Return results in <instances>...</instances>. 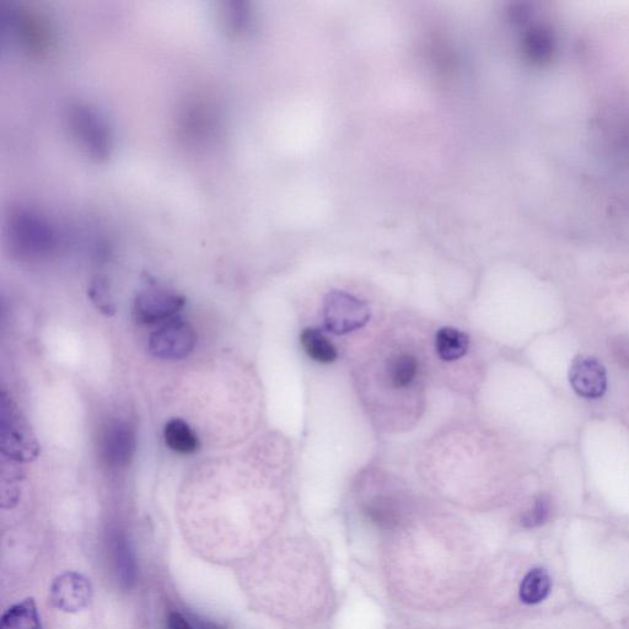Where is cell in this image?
<instances>
[{
    "label": "cell",
    "mask_w": 629,
    "mask_h": 629,
    "mask_svg": "<svg viewBox=\"0 0 629 629\" xmlns=\"http://www.w3.org/2000/svg\"><path fill=\"white\" fill-rule=\"evenodd\" d=\"M0 442L2 451L9 459L30 461L39 455V444L31 433L29 424L12 400L2 395V412H0Z\"/></svg>",
    "instance_id": "1"
},
{
    "label": "cell",
    "mask_w": 629,
    "mask_h": 629,
    "mask_svg": "<svg viewBox=\"0 0 629 629\" xmlns=\"http://www.w3.org/2000/svg\"><path fill=\"white\" fill-rule=\"evenodd\" d=\"M370 309L367 303L352 294L335 292L327 295L324 305L326 329L333 335L344 336L368 324Z\"/></svg>",
    "instance_id": "2"
},
{
    "label": "cell",
    "mask_w": 629,
    "mask_h": 629,
    "mask_svg": "<svg viewBox=\"0 0 629 629\" xmlns=\"http://www.w3.org/2000/svg\"><path fill=\"white\" fill-rule=\"evenodd\" d=\"M196 343L191 325L182 319H172L150 337L149 352L155 358L181 360L190 356Z\"/></svg>",
    "instance_id": "3"
},
{
    "label": "cell",
    "mask_w": 629,
    "mask_h": 629,
    "mask_svg": "<svg viewBox=\"0 0 629 629\" xmlns=\"http://www.w3.org/2000/svg\"><path fill=\"white\" fill-rule=\"evenodd\" d=\"M91 599H93V587L83 574L66 572L53 580L50 600L59 611L75 614L86 609Z\"/></svg>",
    "instance_id": "4"
},
{
    "label": "cell",
    "mask_w": 629,
    "mask_h": 629,
    "mask_svg": "<svg viewBox=\"0 0 629 629\" xmlns=\"http://www.w3.org/2000/svg\"><path fill=\"white\" fill-rule=\"evenodd\" d=\"M569 383L584 399H600L607 390L606 369L595 357L579 354L569 368Z\"/></svg>",
    "instance_id": "5"
},
{
    "label": "cell",
    "mask_w": 629,
    "mask_h": 629,
    "mask_svg": "<svg viewBox=\"0 0 629 629\" xmlns=\"http://www.w3.org/2000/svg\"><path fill=\"white\" fill-rule=\"evenodd\" d=\"M185 298L166 290H147L134 301V319L142 325L169 320L184 308Z\"/></svg>",
    "instance_id": "6"
},
{
    "label": "cell",
    "mask_w": 629,
    "mask_h": 629,
    "mask_svg": "<svg viewBox=\"0 0 629 629\" xmlns=\"http://www.w3.org/2000/svg\"><path fill=\"white\" fill-rule=\"evenodd\" d=\"M524 31L521 48L524 57L536 67H545L555 58L557 52V39L555 30L550 25L544 23H531V20Z\"/></svg>",
    "instance_id": "7"
},
{
    "label": "cell",
    "mask_w": 629,
    "mask_h": 629,
    "mask_svg": "<svg viewBox=\"0 0 629 629\" xmlns=\"http://www.w3.org/2000/svg\"><path fill=\"white\" fill-rule=\"evenodd\" d=\"M136 450V435L126 423L116 422L105 430L102 437V458L114 469L129 465Z\"/></svg>",
    "instance_id": "8"
},
{
    "label": "cell",
    "mask_w": 629,
    "mask_h": 629,
    "mask_svg": "<svg viewBox=\"0 0 629 629\" xmlns=\"http://www.w3.org/2000/svg\"><path fill=\"white\" fill-rule=\"evenodd\" d=\"M166 445L180 455H192L200 449V439L187 422L181 418L171 419L164 429Z\"/></svg>",
    "instance_id": "9"
},
{
    "label": "cell",
    "mask_w": 629,
    "mask_h": 629,
    "mask_svg": "<svg viewBox=\"0 0 629 629\" xmlns=\"http://www.w3.org/2000/svg\"><path fill=\"white\" fill-rule=\"evenodd\" d=\"M421 373L418 359L410 353L396 354L387 364V376L396 389H408L417 383Z\"/></svg>",
    "instance_id": "10"
},
{
    "label": "cell",
    "mask_w": 629,
    "mask_h": 629,
    "mask_svg": "<svg viewBox=\"0 0 629 629\" xmlns=\"http://www.w3.org/2000/svg\"><path fill=\"white\" fill-rule=\"evenodd\" d=\"M0 629H42L35 600L25 599L10 607L2 617Z\"/></svg>",
    "instance_id": "11"
},
{
    "label": "cell",
    "mask_w": 629,
    "mask_h": 629,
    "mask_svg": "<svg viewBox=\"0 0 629 629\" xmlns=\"http://www.w3.org/2000/svg\"><path fill=\"white\" fill-rule=\"evenodd\" d=\"M301 346L308 354L309 358L320 364H331L336 362L338 351L329 338L324 333L316 329H306L301 333Z\"/></svg>",
    "instance_id": "12"
},
{
    "label": "cell",
    "mask_w": 629,
    "mask_h": 629,
    "mask_svg": "<svg viewBox=\"0 0 629 629\" xmlns=\"http://www.w3.org/2000/svg\"><path fill=\"white\" fill-rule=\"evenodd\" d=\"M469 343L466 333L450 329V327L440 330L435 337V349L438 356L448 363L464 357L469 351Z\"/></svg>",
    "instance_id": "13"
},
{
    "label": "cell",
    "mask_w": 629,
    "mask_h": 629,
    "mask_svg": "<svg viewBox=\"0 0 629 629\" xmlns=\"http://www.w3.org/2000/svg\"><path fill=\"white\" fill-rule=\"evenodd\" d=\"M551 588L552 580L545 569H532L520 585V599L528 605L540 604L550 594Z\"/></svg>",
    "instance_id": "14"
},
{
    "label": "cell",
    "mask_w": 629,
    "mask_h": 629,
    "mask_svg": "<svg viewBox=\"0 0 629 629\" xmlns=\"http://www.w3.org/2000/svg\"><path fill=\"white\" fill-rule=\"evenodd\" d=\"M89 295L91 301H93L96 308H98L101 313H104L107 316H112L115 314L116 308L115 305L112 304L109 287H107L104 279L98 278L95 279L93 283H91Z\"/></svg>",
    "instance_id": "15"
},
{
    "label": "cell",
    "mask_w": 629,
    "mask_h": 629,
    "mask_svg": "<svg viewBox=\"0 0 629 629\" xmlns=\"http://www.w3.org/2000/svg\"><path fill=\"white\" fill-rule=\"evenodd\" d=\"M115 553L118 575H120L121 582L129 587V583L133 582L134 579V561L131 550L125 541L120 540L117 541Z\"/></svg>",
    "instance_id": "16"
},
{
    "label": "cell",
    "mask_w": 629,
    "mask_h": 629,
    "mask_svg": "<svg viewBox=\"0 0 629 629\" xmlns=\"http://www.w3.org/2000/svg\"><path fill=\"white\" fill-rule=\"evenodd\" d=\"M397 505L392 499L380 498L369 505L368 513L379 523H389L396 518Z\"/></svg>",
    "instance_id": "17"
},
{
    "label": "cell",
    "mask_w": 629,
    "mask_h": 629,
    "mask_svg": "<svg viewBox=\"0 0 629 629\" xmlns=\"http://www.w3.org/2000/svg\"><path fill=\"white\" fill-rule=\"evenodd\" d=\"M548 512H550V504H548L547 498L540 497L537 499L534 508L524 515L523 524L526 528H535V526L544 524Z\"/></svg>",
    "instance_id": "18"
},
{
    "label": "cell",
    "mask_w": 629,
    "mask_h": 629,
    "mask_svg": "<svg viewBox=\"0 0 629 629\" xmlns=\"http://www.w3.org/2000/svg\"><path fill=\"white\" fill-rule=\"evenodd\" d=\"M166 629H193V627L180 612H171L166 620Z\"/></svg>",
    "instance_id": "19"
}]
</instances>
